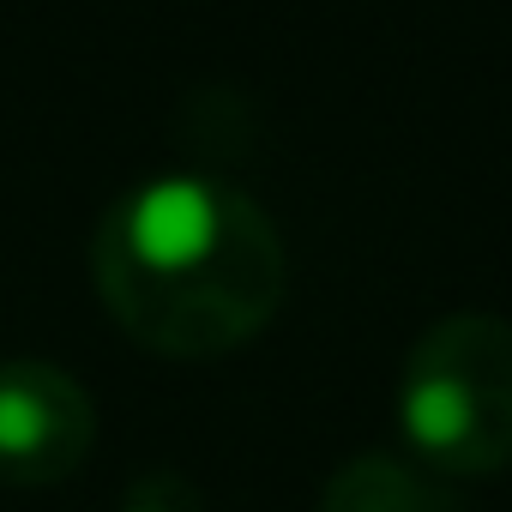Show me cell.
<instances>
[{
  "instance_id": "1",
  "label": "cell",
  "mask_w": 512,
  "mask_h": 512,
  "mask_svg": "<svg viewBox=\"0 0 512 512\" xmlns=\"http://www.w3.org/2000/svg\"><path fill=\"white\" fill-rule=\"evenodd\" d=\"M91 278L139 350L211 362L272 326L290 260L247 193L211 175H157L103 211Z\"/></svg>"
},
{
  "instance_id": "2",
  "label": "cell",
  "mask_w": 512,
  "mask_h": 512,
  "mask_svg": "<svg viewBox=\"0 0 512 512\" xmlns=\"http://www.w3.org/2000/svg\"><path fill=\"white\" fill-rule=\"evenodd\" d=\"M398 434L434 476L512 464V320H434L398 368Z\"/></svg>"
},
{
  "instance_id": "3",
  "label": "cell",
  "mask_w": 512,
  "mask_h": 512,
  "mask_svg": "<svg viewBox=\"0 0 512 512\" xmlns=\"http://www.w3.org/2000/svg\"><path fill=\"white\" fill-rule=\"evenodd\" d=\"M97 440V404L91 392L37 356L0 362V482L13 488H49L67 482Z\"/></svg>"
},
{
  "instance_id": "4",
  "label": "cell",
  "mask_w": 512,
  "mask_h": 512,
  "mask_svg": "<svg viewBox=\"0 0 512 512\" xmlns=\"http://www.w3.org/2000/svg\"><path fill=\"white\" fill-rule=\"evenodd\" d=\"M320 512H464V506L434 470L392 452H362L326 482Z\"/></svg>"
},
{
  "instance_id": "5",
  "label": "cell",
  "mask_w": 512,
  "mask_h": 512,
  "mask_svg": "<svg viewBox=\"0 0 512 512\" xmlns=\"http://www.w3.org/2000/svg\"><path fill=\"white\" fill-rule=\"evenodd\" d=\"M115 512H205V500H199V488H193L187 476L151 470V476H139V482L121 494Z\"/></svg>"
}]
</instances>
